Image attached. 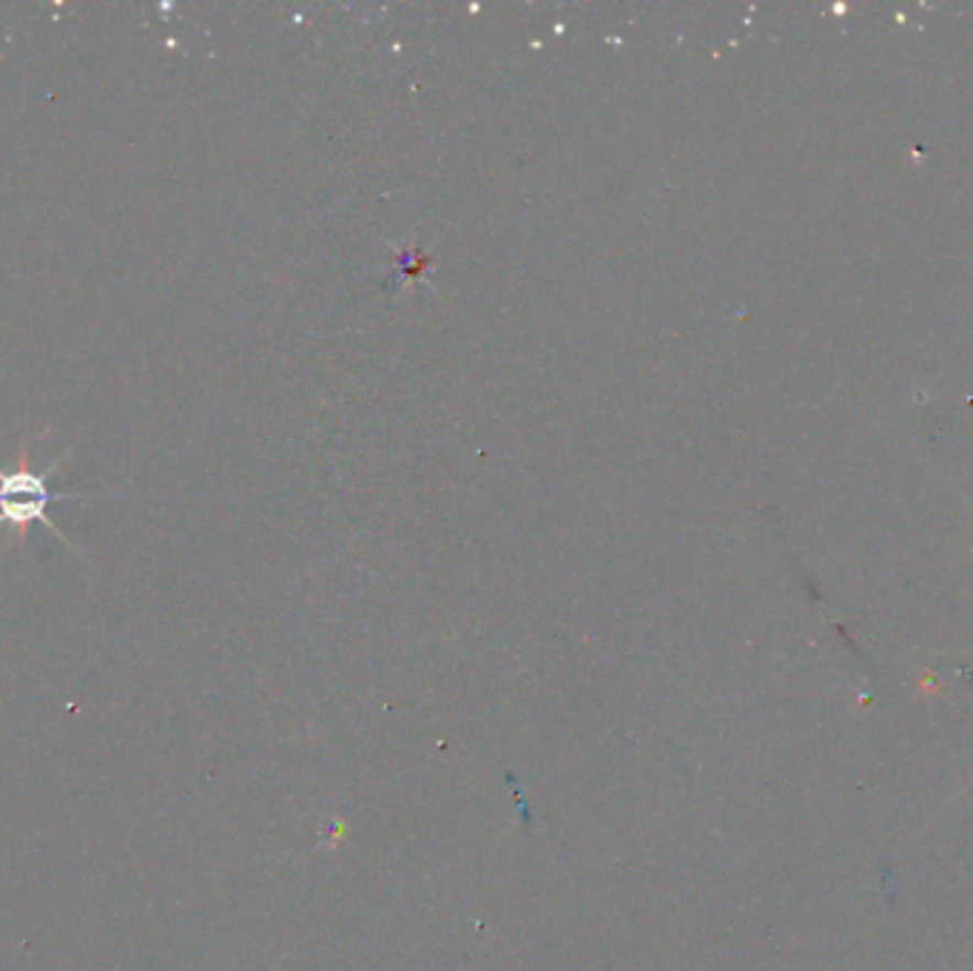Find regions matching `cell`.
<instances>
[{
	"label": "cell",
	"instance_id": "cell-1",
	"mask_svg": "<svg viewBox=\"0 0 973 971\" xmlns=\"http://www.w3.org/2000/svg\"><path fill=\"white\" fill-rule=\"evenodd\" d=\"M72 450L75 448L66 450V454H63L57 462L48 465L43 473H35V470L29 468V448H26V441H23L21 445V468L12 470V473L0 468V527H9L14 536L26 538L29 524L43 522L48 531L57 533V536L66 542V547H72L75 553H80L75 545H72L69 538H66V533L57 531V524L48 519V508L57 502H95V499H114V497H120L123 490H109V493H66V490L48 488L46 479L55 473V470L61 468L66 459H69Z\"/></svg>",
	"mask_w": 973,
	"mask_h": 971
}]
</instances>
